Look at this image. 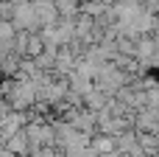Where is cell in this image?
<instances>
[{"mask_svg": "<svg viewBox=\"0 0 159 157\" xmlns=\"http://www.w3.org/2000/svg\"><path fill=\"white\" fill-rule=\"evenodd\" d=\"M131 79H134V76H129L126 70H120L115 62H106V65L98 70V76H95V87L115 98L123 87H129V84H131Z\"/></svg>", "mask_w": 159, "mask_h": 157, "instance_id": "6da1fadb", "label": "cell"}, {"mask_svg": "<svg viewBox=\"0 0 159 157\" xmlns=\"http://www.w3.org/2000/svg\"><path fill=\"white\" fill-rule=\"evenodd\" d=\"M64 121H67L73 129L89 135V138L98 135V112H92V110H87V107H73V104H70L67 112H64Z\"/></svg>", "mask_w": 159, "mask_h": 157, "instance_id": "7a4b0ae2", "label": "cell"}, {"mask_svg": "<svg viewBox=\"0 0 159 157\" xmlns=\"http://www.w3.org/2000/svg\"><path fill=\"white\" fill-rule=\"evenodd\" d=\"M28 140H31V149L34 146H56V132H53V124L48 118H34L28 126Z\"/></svg>", "mask_w": 159, "mask_h": 157, "instance_id": "3957f363", "label": "cell"}, {"mask_svg": "<svg viewBox=\"0 0 159 157\" xmlns=\"http://www.w3.org/2000/svg\"><path fill=\"white\" fill-rule=\"evenodd\" d=\"M11 22H14L17 31H42V22L36 17V8L28 0H17V14H14Z\"/></svg>", "mask_w": 159, "mask_h": 157, "instance_id": "277c9868", "label": "cell"}, {"mask_svg": "<svg viewBox=\"0 0 159 157\" xmlns=\"http://www.w3.org/2000/svg\"><path fill=\"white\" fill-rule=\"evenodd\" d=\"M134 129L137 132H151L159 135V107H143L134 115Z\"/></svg>", "mask_w": 159, "mask_h": 157, "instance_id": "5b68a950", "label": "cell"}, {"mask_svg": "<svg viewBox=\"0 0 159 157\" xmlns=\"http://www.w3.org/2000/svg\"><path fill=\"white\" fill-rule=\"evenodd\" d=\"M131 129H134V118H126V115H112L109 121H103V124L98 126V132L112 135V138H120V135H126V132H131Z\"/></svg>", "mask_w": 159, "mask_h": 157, "instance_id": "8992f818", "label": "cell"}, {"mask_svg": "<svg viewBox=\"0 0 159 157\" xmlns=\"http://www.w3.org/2000/svg\"><path fill=\"white\" fill-rule=\"evenodd\" d=\"M34 8H36V17H39V22H42V28H48V25H56L59 22V8H56V0H36L34 3Z\"/></svg>", "mask_w": 159, "mask_h": 157, "instance_id": "52a82bcc", "label": "cell"}, {"mask_svg": "<svg viewBox=\"0 0 159 157\" xmlns=\"http://www.w3.org/2000/svg\"><path fill=\"white\" fill-rule=\"evenodd\" d=\"M117 152L120 155H131V157H143V146H140V135H137V129H131V132H126V135H120L117 138Z\"/></svg>", "mask_w": 159, "mask_h": 157, "instance_id": "ba28073f", "label": "cell"}, {"mask_svg": "<svg viewBox=\"0 0 159 157\" xmlns=\"http://www.w3.org/2000/svg\"><path fill=\"white\" fill-rule=\"evenodd\" d=\"M67 79H70V90H73V93H78V96H87V93H92V90H95V79H92V76H87V73H81V70H73Z\"/></svg>", "mask_w": 159, "mask_h": 157, "instance_id": "9c48e42d", "label": "cell"}, {"mask_svg": "<svg viewBox=\"0 0 159 157\" xmlns=\"http://www.w3.org/2000/svg\"><path fill=\"white\" fill-rule=\"evenodd\" d=\"M6 149H8L11 155H17V157H28V155H31V140H28V132L22 129V132L11 135V138L6 140Z\"/></svg>", "mask_w": 159, "mask_h": 157, "instance_id": "30bf717a", "label": "cell"}, {"mask_svg": "<svg viewBox=\"0 0 159 157\" xmlns=\"http://www.w3.org/2000/svg\"><path fill=\"white\" fill-rule=\"evenodd\" d=\"M109 104H112V96H106V93H103V90H98V87H95L92 93H87V96H84V107H87V110H92V112H101V110H106Z\"/></svg>", "mask_w": 159, "mask_h": 157, "instance_id": "8fae6325", "label": "cell"}, {"mask_svg": "<svg viewBox=\"0 0 159 157\" xmlns=\"http://www.w3.org/2000/svg\"><path fill=\"white\" fill-rule=\"evenodd\" d=\"M92 149H95L98 155H112V152H117V138L98 132V135L92 138Z\"/></svg>", "mask_w": 159, "mask_h": 157, "instance_id": "7c38bea8", "label": "cell"}, {"mask_svg": "<svg viewBox=\"0 0 159 157\" xmlns=\"http://www.w3.org/2000/svg\"><path fill=\"white\" fill-rule=\"evenodd\" d=\"M45 37H42V31H31V37H28V51H25V59H36V56H42V51H45Z\"/></svg>", "mask_w": 159, "mask_h": 157, "instance_id": "4fadbf2b", "label": "cell"}, {"mask_svg": "<svg viewBox=\"0 0 159 157\" xmlns=\"http://www.w3.org/2000/svg\"><path fill=\"white\" fill-rule=\"evenodd\" d=\"M137 135H140V146H143V152L159 157V135H151V132H137Z\"/></svg>", "mask_w": 159, "mask_h": 157, "instance_id": "5bb4252c", "label": "cell"}, {"mask_svg": "<svg viewBox=\"0 0 159 157\" xmlns=\"http://www.w3.org/2000/svg\"><path fill=\"white\" fill-rule=\"evenodd\" d=\"M106 8H112V6H106L103 0H87V3H81V11H84V14H89V17H95V20H98Z\"/></svg>", "mask_w": 159, "mask_h": 157, "instance_id": "9a60e30c", "label": "cell"}, {"mask_svg": "<svg viewBox=\"0 0 159 157\" xmlns=\"http://www.w3.org/2000/svg\"><path fill=\"white\" fill-rule=\"evenodd\" d=\"M117 53H123V56H137V39H131V37H117Z\"/></svg>", "mask_w": 159, "mask_h": 157, "instance_id": "2e32d148", "label": "cell"}, {"mask_svg": "<svg viewBox=\"0 0 159 157\" xmlns=\"http://www.w3.org/2000/svg\"><path fill=\"white\" fill-rule=\"evenodd\" d=\"M28 157H64V152L59 146H34Z\"/></svg>", "mask_w": 159, "mask_h": 157, "instance_id": "e0dca14e", "label": "cell"}, {"mask_svg": "<svg viewBox=\"0 0 159 157\" xmlns=\"http://www.w3.org/2000/svg\"><path fill=\"white\" fill-rule=\"evenodd\" d=\"M0 157H17V155H11V152H8L6 146H0Z\"/></svg>", "mask_w": 159, "mask_h": 157, "instance_id": "ac0fdd59", "label": "cell"}, {"mask_svg": "<svg viewBox=\"0 0 159 157\" xmlns=\"http://www.w3.org/2000/svg\"><path fill=\"white\" fill-rule=\"evenodd\" d=\"M28 3H36V0H28Z\"/></svg>", "mask_w": 159, "mask_h": 157, "instance_id": "d6986e66", "label": "cell"}, {"mask_svg": "<svg viewBox=\"0 0 159 157\" xmlns=\"http://www.w3.org/2000/svg\"><path fill=\"white\" fill-rule=\"evenodd\" d=\"M81 3H87V0H81Z\"/></svg>", "mask_w": 159, "mask_h": 157, "instance_id": "ffe728a7", "label": "cell"}, {"mask_svg": "<svg viewBox=\"0 0 159 157\" xmlns=\"http://www.w3.org/2000/svg\"><path fill=\"white\" fill-rule=\"evenodd\" d=\"M64 157H67V155H64Z\"/></svg>", "mask_w": 159, "mask_h": 157, "instance_id": "44dd1931", "label": "cell"}]
</instances>
